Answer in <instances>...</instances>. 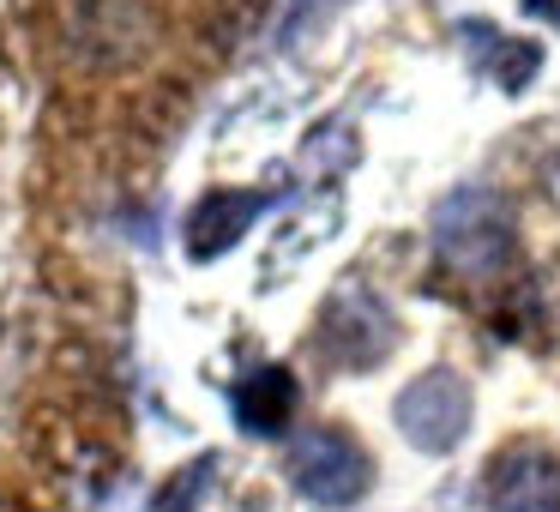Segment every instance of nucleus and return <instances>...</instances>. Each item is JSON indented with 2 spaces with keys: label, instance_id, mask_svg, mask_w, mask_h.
<instances>
[{
  "label": "nucleus",
  "instance_id": "7",
  "mask_svg": "<svg viewBox=\"0 0 560 512\" xmlns=\"http://www.w3.org/2000/svg\"><path fill=\"white\" fill-rule=\"evenodd\" d=\"M295 404H302V386H295V374L278 368V362L247 368V374L230 386V410H235V422H242V434H259V440L283 434L290 416H295Z\"/></svg>",
  "mask_w": 560,
  "mask_h": 512
},
{
  "label": "nucleus",
  "instance_id": "11",
  "mask_svg": "<svg viewBox=\"0 0 560 512\" xmlns=\"http://www.w3.org/2000/svg\"><path fill=\"white\" fill-rule=\"evenodd\" d=\"M524 13H530V19H548V25H560V0H524Z\"/></svg>",
  "mask_w": 560,
  "mask_h": 512
},
{
  "label": "nucleus",
  "instance_id": "2",
  "mask_svg": "<svg viewBox=\"0 0 560 512\" xmlns=\"http://www.w3.org/2000/svg\"><path fill=\"white\" fill-rule=\"evenodd\" d=\"M314 350L326 356L338 374H368V368H380L398 350V314H392V302L374 283L350 278L326 295V307H319Z\"/></svg>",
  "mask_w": 560,
  "mask_h": 512
},
{
  "label": "nucleus",
  "instance_id": "10",
  "mask_svg": "<svg viewBox=\"0 0 560 512\" xmlns=\"http://www.w3.org/2000/svg\"><path fill=\"white\" fill-rule=\"evenodd\" d=\"M343 7H355V0H290V7H283V19H278V49H302L307 37H314V31H326L331 19L343 13Z\"/></svg>",
  "mask_w": 560,
  "mask_h": 512
},
{
  "label": "nucleus",
  "instance_id": "5",
  "mask_svg": "<svg viewBox=\"0 0 560 512\" xmlns=\"http://www.w3.org/2000/svg\"><path fill=\"white\" fill-rule=\"evenodd\" d=\"M488 512H560V458L548 446H506L482 476Z\"/></svg>",
  "mask_w": 560,
  "mask_h": 512
},
{
  "label": "nucleus",
  "instance_id": "4",
  "mask_svg": "<svg viewBox=\"0 0 560 512\" xmlns=\"http://www.w3.org/2000/svg\"><path fill=\"white\" fill-rule=\"evenodd\" d=\"M392 422H398V434L416 452L446 458L470 434V386H464V374L458 368H428V374H416L398 392V404H392Z\"/></svg>",
  "mask_w": 560,
  "mask_h": 512
},
{
  "label": "nucleus",
  "instance_id": "9",
  "mask_svg": "<svg viewBox=\"0 0 560 512\" xmlns=\"http://www.w3.org/2000/svg\"><path fill=\"white\" fill-rule=\"evenodd\" d=\"M211 482H218V452H199L194 464H182V470L158 488L151 512H199V500L211 494Z\"/></svg>",
  "mask_w": 560,
  "mask_h": 512
},
{
  "label": "nucleus",
  "instance_id": "3",
  "mask_svg": "<svg viewBox=\"0 0 560 512\" xmlns=\"http://www.w3.org/2000/svg\"><path fill=\"white\" fill-rule=\"evenodd\" d=\"M283 464H290L295 494L326 507V512L355 507V500H368V488H374V458H368V446L355 434H343V428H307V434H295Z\"/></svg>",
  "mask_w": 560,
  "mask_h": 512
},
{
  "label": "nucleus",
  "instance_id": "8",
  "mask_svg": "<svg viewBox=\"0 0 560 512\" xmlns=\"http://www.w3.org/2000/svg\"><path fill=\"white\" fill-rule=\"evenodd\" d=\"M458 43H464V55H470L476 73L494 79L500 91H524L536 79V67H542V49H536L530 37H506V31L488 25V19H464Z\"/></svg>",
  "mask_w": 560,
  "mask_h": 512
},
{
  "label": "nucleus",
  "instance_id": "6",
  "mask_svg": "<svg viewBox=\"0 0 560 512\" xmlns=\"http://www.w3.org/2000/svg\"><path fill=\"white\" fill-rule=\"evenodd\" d=\"M271 206H278V194H266V187H218V194H206L187 211V230H182L187 259H199V266H206V259H223Z\"/></svg>",
  "mask_w": 560,
  "mask_h": 512
},
{
  "label": "nucleus",
  "instance_id": "1",
  "mask_svg": "<svg viewBox=\"0 0 560 512\" xmlns=\"http://www.w3.org/2000/svg\"><path fill=\"white\" fill-rule=\"evenodd\" d=\"M428 235H434L440 266L458 271V278H494L518 254V218L482 182H464L452 194H440L434 211H428Z\"/></svg>",
  "mask_w": 560,
  "mask_h": 512
}]
</instances>
